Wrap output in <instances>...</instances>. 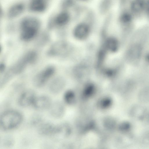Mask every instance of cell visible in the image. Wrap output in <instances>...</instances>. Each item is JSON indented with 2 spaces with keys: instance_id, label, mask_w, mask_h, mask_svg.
I'll use <instances>...</instances> for the list:
<instances>
[{
  "instance_id": "18",
  "label": "cell",
  "mask_w": 149,
  "mask_h": 149,
  "mask_svg": "<svg viewBox=\"0 0 149 149\" xmlns=\"http://www.w3.org/2000/svg\"><path fill=\"white\" fill-rule=\"evenodd\" d=\"M14 138L11 135H7L4 136L0 141V146L3 147H10L12 146L14 144Z\"/></svg>"
},
{
  "instance_id": "22",
  "label": "cell",
  "mask_w": 149,
  "mask_h": 149,
  "mask_svg": "<svg viewBox=\"0 0 149 149\" xmlns=\"http://www.w3.org/2000/svg\"><path fill=\"white\" fill-rule=\"evenodd\" d=\"M92 0H76L79 3L84 4V3H87L90 2Z\"/></svg>"
},
{
  "instance_id": "15",
  "label": "cell",
  "mask_w": 149,
  "mask_h": 149,
  "mask_svg": "<svg viewBox=\"0 0 149 149\" xmlns=\"http://www.w3.org/2000/svg\"><path fill=\"white\" fill-rule=\"evenodd\" d=\"M65 45L63 42H57L53 43L50 47L47 54L49 56L56 57L62 54Z\"/></svg>"
},
{
  "instance_id": "10",
  "label": "cell",
  "mask_w": 149,
  "mask_h": 149,
  "mask_svg": "<svg viewBox=\"0 0 149 149\" xmlns=\"http://www.w3.org/2000/svg\"><path fill=\"white\" fill-rule=\"evenodd\" d=\"M49 0H29L28 4L29 10L33 13H40L47 9Z\"/></svg>"
},
{
  "instance_id": "9",
  "label": "cell",
  "mask_w": 149,
  "mask_h": 149,
  "mask_svg": "<svg viewBox=\"0 0 149 149\" xmlns=\"http://www.w3.org/2000/svg\"><path fill=\"white\" fill-rule=\"evenodd\" d=\"M147 109L140 104H135L132 106L129 111V116L132 119L138 121L144 120Z\"/></svg>"
},
{
  "instance_id": "16",
  "label": "cell",
  "mask_w": 149,
  "mask_h": 149,
  "mask_svg": "<svg viewBox=\"0 0 149 149\" xmlns=\"http://www.w3.org/2000/svg\"><path fill=\"white\" fill-rule=\"evenodd\" d=\"M78 3L76 0H61L59 5L60 10L71 12Z\"/></svg>"
},
{
  "instance_id": "1",
  "label": "cell",
  "mask_w": 149,
  "mask_h": 149,
  "mask_svg": "<svg viewBox=\"0 0 149 149\" xmlns=\"http://www.w3.org/2000/svg\"><path fill=\"white\" fill-rule=\"evenodd\" d=\"M41 25L40 19L33 16L24 17L20 22V37L24 41L33 38L38 33Z\"/></svg>"
},
{
  "instance_id": "12",
  "label": "cell",
  "mask_w": 149,
  "mask_h": 149,
  "mask_svg": "<svg viewBox=\"0 0 149 149\" xmlns=\"http://www.w3.org/2000/svg\"><path fill=\"white\" fill-rule=\"evenodd\" d=\"M50 115L54 119H59L63 115L64 112V107L59 101L53 102L48 110Z\"/></svg>"
},
{
  "instance_id": "19",
  "label": "cell",
  "mask_w": 149,
  "mask_h": 149,
  "mask_svg": "<svg viewBox=\"0 0 149 149\" xmlns=\"http://www.w3.org/2000/svg\"><path fill=\"white\" fill-rule=\"evenodd\" d=\"M132 125L130 122L125 121L122 123L120 125L119 129L120 131L123 134L131 132Z\"/></svg>"
},
{
  "instance_id": "21",
  "label": "cell",
  "mask_w": 149,
  "mask_h": 149,
  "mask_svg": "<svg viewBox=\"0 0 149 149\" xmlns=\"http://www.w3.org/2000/svg\"><path fill=\"white\" fill-rule=\"evenodd\" d=\"M144 120L147 123L149 124V109H147L146 116Z\"/></svg>"
},
{
  "instance_id": "20",
  "label": "cell",
  "mask_w": 149,
  "mask_h": 149,
  "mask_svg": "<svg viewBox=\"0 0 149 149\" xmlns=\"http://www.w3.org/2000/svg\"><path fill=\"white\" fill-rule=\"evenodd\" d=\"M139 142L142 146H149V130L143 133L139 139Z\"/></svg>"
},
{
  "instance_id": "17",
  "label": "cell",
  "mask_w": 149,
  "mask_h": 149,
  "mask_svg": "<svg viewBox=\"0 0 149 149\" xmlns=\"http://www.w3.org/2000/svg\"><path fill=\"white\" fill-rule=\"evenodd\" d=\"M138 101L141 104L149 103V87L144 88L139 91L137 95Z\"/></svg>"
},
{
  "instance_id": "13",
  "label": "cell",
  "mask_w": 149,
  "mask_h": 149,
  "mask_svg": "<svg viewBox=\"0 0 149 149\" xmlns=\"http://www.w3.org/2000/svg\"><path fill=\"white\" fill-rule=\"evenodd\" d=\"M114 3V0H100L97 6L98 13L105 16L111 13Z\"/></svg>"
},
{
  "instance_id": "14",
  "label": "cell",
  "mask_w": 149,
  "mask_h": 149,
  "mask_svg": "<svg viewBox=\"0 0 149 149\" xmlns=\"http://www.w3.org/2000/svg\"><path fill=\"white\" fill-rule=\"evenodd\" d=\"M64 86V82L60 77L54 79L50 82L49 86V92L53 95L59 93L62 90Z\"/></svg>"
},
{
  "instance_id": "5",
  "label": "cell",
  "mask_w": 149,
  "mask_h": 149,
  "mask_svg": "<svg viewBox=\"0 0 149 149\" xmlns=\"http://www.w3.org/2000/svg\"><path fill=\"white\" fill-rule=\"evenodd\" d=\"M55 68L52 66L45 68L38 73L33 80L34 85L37 88L43 86L53 76L55 72Z\"/></svg>"
},
{
  "instance_id": "11",
  "label": "cell",
  "mask_w": 149,
  "mask_h": 149,
  "mask_svg": "<svg viewBox=\"0 0 149 149\" xmlns=\"http://www.w3.org/2000/svg\"><path fill=\"white\" fill-rule=\"evenodd\" d=\"M26 5L23 2H15L9 6L6 13L7 18L10 19H15L21 15L24 12Z\"/></svg>"
},
{
  "instance_id": "23",
  "label": "cell",
  "mask_w": 149,
  "mask_h": 149,
  "mask_svg": "<svg viewBox=\"0 0 149 149\" xmlns=\"http://www.w3.org/2000/svg\"><path fill=\"white\" fill-rule=\"evenodd\" d=\"M5 68V66L4 64L1 63L0 65V73L3 72L4 71Z\"/></svg>"
},
{
  "instance_id": "2",
  "label": "cell",
  "mask_w": 149,
  "mask_h": 149,
  "mask_svg": "<svg viewBox=\"0 0 149 149\" xmlns=\"http://www.w3.org/2000/svg\"><path fill=\"white\" fill-rule=\"evenodd\" d=\"M23 120V115L20 112L16 109H7L0 115V129L4 132L14 129L21 124Z\"/></svg>"
},
{
  "instance_id": "6",
  "label": "cell",
  "mask_w": 149,
  "mask_h": 149,
  "mask_svg": "<svg viewBox=\"0 0 149 149\" xmlns=\"http://www.w3.org/2000/svg\"><path fill=\"white\" fill-rule=\"evenodd\" d=\"M37 96L35 92L32 89L24 90L19 95L17 99V104L23 108L32 106Z\"/></svg>"
},
{
  "instance_id": "7",
  "label": "cell",
  "mask_w": 149,
  "mask_h": 149,
  "mask_svg": "<svg viewBox=\"0 0 149 149\" xmlns=\"http://www.w3.org/2000/svg\"><path fill=\"white\" fill-rule=\"evenodd\" d=\"M38 132L40 135L45 137H52L58 134V126L49 122H41L38 126Z\"/></svg>"
},
{
  "instance_id": "3",
  "label": "cell",
  "mask_w": 149,
  "mask_h": 149,
  "mask_svg": "<svg viewBox=\"0 0 149 149\" xmlns=\"http://www.w3.org/2000/svg\"><path fill=\"white\" fill-rule=\"evenodd\" d=\"M37 57V54L34 51L26 53L10 68L6 76L10 78L13 74L21 73L28 64L33 63L36 61Z\"/></svg>"
},
{
  "instance_id": "4",
  "label": "cell",
  "mask_w": 149,
  "mask_h": 149,
  "mask_svg": "<svg viewBox=\"0 0 149 149\" xmlns=\"http://www.w3.org/2000/svg\"><path fill=\"white\" fill-rule=\"evenodd\" d=\"M72 21H73L72 16L70 11L60 10L49 19L48 27L50 29L64 27L68 25Z\"/></svg>"
},
{
  "instance_id": "8",
  "label": "cell",
  "mask_w": 149,
  "mask_h": 149,
  "mask_svg": "<svg viewBox=\"0 0 149 149\" xmlns=\"http://www.w3.org/2000/svg\"><path fill=\"white\" fill-rule=\"evenodd\" d=\"M53 101L48 96L42 95H37L32 105L35 109L39 111L48 110Z\"/></svg>"
}]
</instances>
